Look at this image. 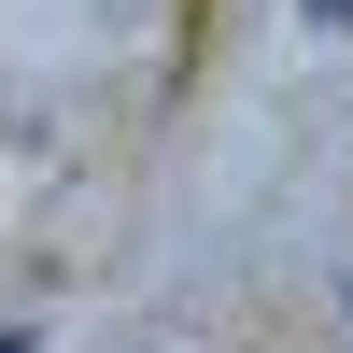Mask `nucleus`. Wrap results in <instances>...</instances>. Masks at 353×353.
Returning a JSON list of instances; mask_svg holds the SVG:
<instances>
[{"label": "nucleus", "mask_w": 353, "mask_h": 353, "mask_svg": "<svg viewBox=\"0 0 353 353\" xmlns=\"http://www.w3.org/2000/svg\"><path fill=\"white\" fill-rule=\"evenodd\" d=\"M311 28H353V0H311Z\"/></svg>", "instance_id": "1"}, {"label": "nucleus", "mask_w": 353, "mask_h": 353, "mask_svg": "<svg viewBox=\"0 0 353 353\" xmlns=\"http://www.w3.org/2000/svg\"><path fill=\"white\" fill-rule=\"evenodd\" d=\"M0 353H28V325H0Z\"/></svg>", "instance_id": "2"}]
</instances>
